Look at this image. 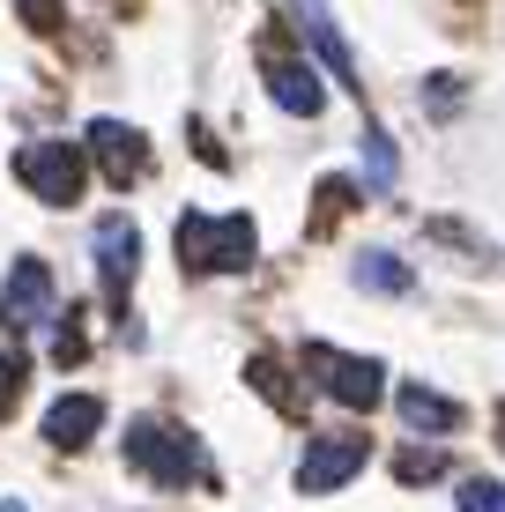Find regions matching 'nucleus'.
Wrapping results in <instances>:
<instances>
[{"label": "nucleus", "instance_id": "14", "mask_svg": "<svg viewBox=\"0 0 505 512\" xmlns=\"http://www.w3.org/2000/svg\"><path fill=\"white\" fill-rule=\"evenodd\" d=\"M461 512H505V483H491V475H468V483L454 490Z\"/></svg>", "mask_w": 505, "mask_h": 512}, {"label": "nucleus", "instance_id": "17", "mask_svg": "<svg viewBox=\"0 0 505 512\" xmlns=\"http://www.w3.org/2000/svg\"><path fill=\"white\" fill-rule=\"evenodd\" d=\"M402 475H409V483H431V475H446V461H439V453H402Z\"/></svg>", "mask_w": 505, "mask_h": 512}, {"label": "nucleus", "instance_id": "16", "mask_svg": "<svg viewBox=\"0 0 505 512\" xmlns=\"http://www.w3.org/2000/svg\"><path fill=\"white\" fill-rule=\"evenodd\" d=\"M52 357H60V364H82V357H90V342H82L75 320H60V334H52Z\"/></svg>", "mask_w": 505, "mask_h": 512}, {"label": "nucleus", "instance_id": "10", "mask_svg": "<svg viewBox=\"0 0 505 512\" xmlns=\"http://www.w3.org/2000/svg\"><path fill=\"white\" fill-rule=\"evenodd\" d=\"M260 75H268V97L283 104L290 119H312V112L327 104V82L312 75L305 60H283V52H268V60H260Z\"/></svg>", "mask_w": 505, "mask_h": 512}, {"label": "nucleus", "instance_id": "12", "mask_svg": "<svg viewBox=\"0 0 505 512\" xmlns=\"http://www.w3.org/2000/svg\"><path fill=\"white\" fill-rule=\"evenodd\" d=\"M394 409L409 416V431H431V438L461 431V409L439 394V386H424V379H402V386H394Z\"/></svg>", "mask_w": 505, "mask_h": 512}, {"label": "nucleus", "instance_id": "18", "mask_svg": "<svg viewBox=\"0 0 505 512\" xmlns=\"http://www.w3.org/2000/svg\"><path fill=\"white\" fill-rule=\"evenodd\" d=\"M30 30H60V0H15Z\"/></svg>", "mask_w": 505, "mask_h": 512}, {"label": "nucleus", "instance_id": "2", "mask_svg": "<svg viewBox=\"0 0 505 512\" xmlns=\"http://www.w3.org/2000/svg\"><path fill=\"white\" fill-rule=\"evenodd\" d=\"M260 238H253V216H179V260L194 275H238L253 268Z\"/></svg>", "mask_w": 505, "mask_h": 512}, {"label": "nucleus", "instance_id": "19", "mask_svg": "<svg viewBox=\"0 0 505 512\" xmlns=\"http://www.w3.org/2000/svg\"><path fill=\"white\" fill-rule=\"evenodd\" d=\"M0 512H23V498H0Z\"/></svg>", "mask_w": 505, "mask_h": 512}, {"label": "nucleus", "instance_id": "5", "mask_svg": "<svg viewBox=\"0 0 505 512\" xmlns=\"http://www.w3.org/2000/svg\"><path fill=\"white\" fill-rule=\"evenodd\" d=\"M290 23H298V38H305V52L327 67V75L342 82L350 97H364V75H357V52H350V38H342V23L327 15V0H290Z\"/></svg>", "mask_w": 505, "mask_h": 512}, {"label": "nucleus", "instance_id": "3", "mask_svg": "<svg viewBox=\"0 0 505 512\" xmlns=\"http://www.w3.org/2000/svg\"><path fill=\"white\" fill-rule=\"evenodd\" d=\"M15 179L38 193L45 208H75L82 186H90V156L67 149V141H30V149L15 156Z\"/></svg>", "mask_w": 505, "mask_h": 512}, {"label": "nucleus", "instance_id": "11", "mask_svg": "<svg viewBox=\"0 0 505 512\" xmlns=\"http://www.w3.org/2000/svg\"><path fill=\"white\" fill-rule=\"evenodd\" d=\"M97 423H104V401L97 394H60L45 409V438L60 453H75V446H90V438H97Z\"/></svg>", "mask_w": 505, "mask_h": 512}, {"label": "nucleus", "instance_id": "9", "mask_svg": "<svg viewBox=\"0 0 505 512\" xmlns=\"http://www.w3.org/2000/svg\"><path fill=\"white\" fill-rule=\"evenodd\" d=\"M45 312H52V275H45V260H15V268H8V290H0V327L23 334V327H38Z\"/></svg>", "mask_w": 505, "mask_h": 512}, {"label": "nucleus", "instance_id": "8", "mask_svg": "<svg viewBox=\"0 0 505 512\" xmlns=\"http://www.w3.org/2000/svg\"><path fill=\"white\" fill-rule=\"evenodd\" d=\"M364 461H372V446L350 438V431H342V438H312V446L298 453V490H305V498H327V490H342Z\"/></svg>", "mask_w": 505, "mask_h": 512}, {"label": "nucleus", "instance_id": "4", "mask_svg": "<svg viewBox=\"0 0 505 512\" xmlns=\"http://www.w3.org/2000/svg\"><path fill=\"white\" fill-rule=\"evenodd\" d=\"M305 372L327 386V394L342 401V409H372L379 394H387V372H379L372 357H350V349L335 342H305Z\"/></svg>", "mask_w": 505, "mask_h": 512}, {"label": "nucleus", "instance_id": "7", "mask_svg": "<svg viewBox=\"0 0 505 512\" xmlns=\"http://www.w3.org/2000/svg\"><path fill=\"white\" fill-rule=\"evenodd\" d=\"M82 156H90L112 186H134L149 171V134L127 127V119H90V149H82Z\"/></svg>", "mask_w": 505, "mask_h": 512}, {"label": "nucleus", "instance_id": "13", "mask_svg": "<svg viewBox=\"0 0 505 512\" xmlns=\"http://www.w3.org/2000/svg\"><path fill=\"white\" fill-rule=\"evenodd\" d=\"M357 282H372L379 297H402V290H409V268H402L394 253H364V260H357Z\"/></svg>", "mask_w": 505, "mask_h": 512}, {"label": "nucleus", "instance_id": "15", "mask_svg": "<svg viewBox=\"0 0 505 512\" xmlns=\"http://www.w3.org/2000/svg\"><path fill=\"white\" fill-rule=\"evenodd\" d=\"M23 379H30V357H23V349H0V416L15 409V394H23Z\"/></svg>", "mask_w": 505, "mask_h": 512}, {"label": "nucleus", "instance_id": "6", "mask_svg": "<svg viewBox=\"0 0 505 512\" xmlns=\"http://www.w3.org/2000/svg\"><path fill=\"white\" fill-rule=\"evenodd\" d=\"M90 260H97L104 297L119 305V297L134 290V268H142V231H134V216H104L90 231Z\"/></svg>", "mask_w": 505, "mask_h": 512}, {"label": "nucleus", "instance_id": "1", "mask_svg": "<svg viewBox=\"0 0 505 512\" xmlns=\"http://www.w3.org/2000/svg\"><path fill=\"white\" fill-rule=\"evenodd\" d=\"M127 461L142 468L149 483H164V490L208 483V453H201L194 438L179 431V423H164V416H142V423H127Z\"/></svg>", "mask_w": 505, "mask_h": 512}]
</instances>
